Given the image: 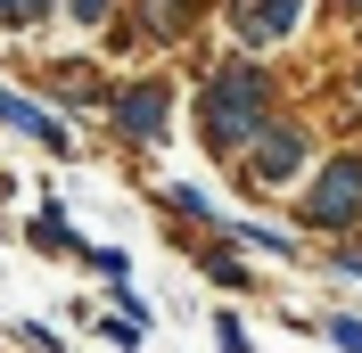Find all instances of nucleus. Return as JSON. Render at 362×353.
<instances>
[{
    "mask_svg": "<svg viewBox=\"0 0 362 353\" xmlns=\"http://www.w3.org/2000/svg\"><path fill=\"white\" fill-rule=\"evenodd\" d=\"M264 132H272V74L247 66V58L239 66H214V83H206V148L239 156Z\"/></svg>",
    "mask_w": 362,
    "mask_h": 353,
    "instance_id": "f257e3e1",
    "label": "nucleus"
},
{
    "mask_svg": "<svg viewBox=\"0 0 362 353\" xmlns=\"http://www.w3.org/2000/svg\"><path fill=\"white\" fill-rule=\"evenodd\" d=\"M362 214V156H329L313 181V198H305V222L313 230H346Z\"/></svg>",
    "mask_w": 362,
    "mask_h": 353,
    "instance_id": "f03ea898",
    "label": "nucleus"
},
{
    "mask_svg": "<svg viewBox=\"0 0 362 353\" xmlns=\"http://www.w3.org/2000/svg\"><path fill=\"white\" fill-rule=\"evenodd\" d=\"M165 115H173V90L165 83H132L115 99V132L132 140V148H148V140H165Z\"/></svg>",
    "mask_w": 362,
    "mask_h": 353,
    "instance_id": "7ed1b4c3",
    "label": "nucleus"
},
{
    "mask_svg": "<svg viewBox=\"0 0 362 353\" xmlns=\"http://www.w3.org/2000/svg\"><path fill=\"white\" fill-rule=\"evenodd\" d=\"M305 132H296V124H272L264 140H255V156H247V173H255V189H280V181H296L305 173Z\"/></svg>",
    "mask_w": 362,
    "mask_h": 353,
    "instance_id": "20e7f679",
    "label": "nucleus"
},
{
    "mask_svg": "<svg viewBox=\"0 0 362 353\" xmlns=\"http://www.w3.org/2000/svg\"><path fill=\"white\" fill-rule=\"evenodd\" d=\"M0 124H17L25 140H42L49 156H74L66 124H58V115H49V107H33V99H17V90H0Z\"/></svg>",
    "mask_w": 362,
    "mask_h": 353,
    "instance_id": "39448f33",
    "label": "nucleus"
},
{
    "mask_svg": "<svg viewBox=\"0 0 362 353\" xmlns=\"http://www.w3.org/2000/svg\"><path fill=\"white\" fill-rule=\"evenodd\" d=\"M296 17H305V0H247V8H239V33H247V42H272V33H288Z\"/></svg>",
    "mask_w": 362,
    "mask_h": 353,
    "instance_id": "423d86ee",
    "label": "nucleus"
},
{
    "mask_svg": "<svg viewBox=\"0 0 362 353\" xmlns=\"http://www.w3.org/2000/svg\"><path fill=\"white\" fill-rule=\"evenodd\" d=\"M206 280H214V287H247L255 271L239 263V255H230V246H214V255H206Z\"/></svg>",
    "mask_w": 362,
    "mask_h": 353,
    "instance_id": "0eeeda50",
    "label": "nucleus"
},
{
    "mask_svg": "<svg viewBox=\"0 0 362 353\" xmlns=\"http://www.w3.org/2000/svg\"><path fill=\"white\" fill-rule=\"evenodd\" d=\"M90 271H99L107 287H132V271H124V255H115V246H99V255H90Z\"/></svg>",
    "mask_w": 362,
    "mask_h": 353,
    "instance_id": "6e6552de",
    "label": "nucleus"
},
{
    "mask_svg": "<svg viewBox=\"0 0 362 353\" xmlns=\"http://www.w3.org/2000/svg\"><path fill=\"white\" fill-rule=\"evenodd\" d=\"M329 345H338V353H362V321H354V312H338V321H329Z\"/></svg>",
    "mask_w": 362,
    "mask_h": 353,
    "instance_id": "1a4fd4ad",
    "label": "nucleus"
},
{
    "mask_svg": "<svg viewBox=\"0 0 362 353\" xmlns=\"http://www.w3.org/2000/svg\"><path fill=\"white\" fill-rule=\"evenodd\" d=\"M99 337H107V345H124V353H140V321H99Z\"/></svg>",
    "mask_w": 362,
    "mask_h": 353,
    "instance_id": "9d476101",
    "label": "nucleus"
},
{
    "mask_svg": "<svg viewBox=\"0 0 362 353\" xmlns=\"http://www.w3.org/2000/svg\"><path fill=\"white\" fill-rule=\"evenodd\" d=\"M0 17H8V25H33V17H49V0H0Z\"/></svg>",
    "mask_w": 362,
    "mask_h": 353,
    "instance_id": "9b49d317",
    "label": "nucleus"
},
{
    "mask_svg": "<svg viewBox=\"0 0 362 353\" xmlns=\"http://www.w3.org/2000/svg\"><path fill=\"white\" fill-rule=\"evenodd\" d=\"M66 17H83V25H107V17H115V0H66Z\"/></svg>",
    "mask_w": 362,
    "mask_h": 353,
    "instance_id": "f8f14e48",
    "label": "nucleus"
},
{
    "mask_svg": "<svg viewBox=\"0 0 362 353\" xmlns=\"http://www.w3.org/2000/svg\"><path fill=\"white\" fill-rule=\"evenodd\" d=\"M214 345H223V353H255V345H247V329H239V321H214Z\"/></svg>",
    "mask_w": 362,
    "mask_h": 353,
    "instance_id": "ddd939ff",
    "label": "nucleus"
},
{
    "mask_svg": "<svg viewBox=\"0 0 362 353\" xmlns=\"http://www.w3.org/2000/svg\"><path fill=\"white\" fill-rule=\"evenodd\" d=\"M329 271H346V280H362V246H346V255H338Z\"/></svg>",
    "mask_w": 362,
    "mask_h": 353,
    "instance_id": "4468645a",
    "label": "nucleus"
},
{
    "mask_svg": "<svg viewBox=\"0 0 362 353\" xmlns=\"http://www.w3.org/2000/svg\"><path fill=\"white\" fill-rule=\"evenodd\" d=\"M346 8H362V0H346Z\"/></svg>",
    "mask_w": 362,
    "mask_h": 353,
    "instance_id": "2eb2a0df",
    "label": "nucleus"
}]
</instances>
